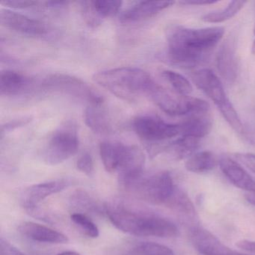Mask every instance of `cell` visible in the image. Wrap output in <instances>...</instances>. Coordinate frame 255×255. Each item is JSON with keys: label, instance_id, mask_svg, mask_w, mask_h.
Segmentation results:
<instances>
[{"label": "cell", "instance_id": "1", "mask_svg": "<svg viewBox=\"0 0 255 255\" xmlns=\"http://www.w3.org/2000/svg\"><path fill=\"white\" fill-rule=\"evenodd\" d=\"M225 34L222 26L192 29L171 26L167 31L169 59L180 66L191 68L204 62Z\"/></svg>", "mask_w": 255, "mask_h": 255}, {"label": "cell", "instance_id": "2", "mask_svg": "<svg viewBox=\"0 0 255 255\" xmlns=\"http://www.w3.org/2000/svg\"><path fill=\"white\" fill-rule=\"evenodd\" d=\"M93 80L115 96L135 102L144 95L149 96L156 83L148 73L135 67H121L100 71Z\"/></svg>", "mask_w": 255, "mask_h": 255}, {"label": "cell", "instance_id": "3", "mask_svg": "<svg viewBox=\"0 0 255 255\" xmlns=\"http://www.w3.org/2000/svg\"><path fill=\"white\" fill-rule=\"evenodd\" d=\"M107 216L117 229L130 235L171 238L179 234L175 224L160 216L133 213L124 209L109 210Z\"/></svg>", "mask_w": 255, "mask_h": 255}, {"label": "cell", "instance_id": "4", "mask_svg": "<svg viewBox=\"0 0 255 255\" xmlns=\"http://www.w3.org/2000/svg\"><path fill=\"white\" fill-rule=\"evenodd\" d=\"M192 78L195 86L214 103L228 125L236 132H243L240 118L227 97L223 84L217 75L211 70L203 68L194 72Z\"/></svg>", "mask_w": 255, "mask_h": 255}, {"label": "cell", "instance_id": "5", "mask_svg": "<svg viewBox=\"0 0 255 255\" xmlns=\"http://www.w3.org/2000/svg\"><path fill=\"white\" fill-rule=\"evenodd\" d=\"M149 97L156 105L171 116H192L209 113L210 104L200 98L171 93L156 83Z\"/></svg>", "mask_w": 255, "mask_h": 255}, {"label": "cell", "instance_id": "6", "mask_svg": "<svg viewBox=\"0 0 255 255\" xmlns=\"http://www.w3.org/2000/svg\"><path fill=\"white\" fill-rule=\"evenodd\" d=\"M131 189L147 202L168 207L177 188L169 172L160 171L149 177H141Z\"/></svg>", "mask_w": 255, "mask_h": 255}, {"label": "cell", "instance_id": "7", "mask_svg": "<svg viewBox=\"0 0 255 255\" xmlns=\"http://www.w3.org/2000/svg\"><path fill=\"white\" fill-rule=\"evenodd\" d=\"M79 147L80 140L75 127H62L49 138L43 150V159L49 165H58L75 155Z\"/></svg>", "mask_w": 255, "mask_h": 255}, {"label": "cell", "instance_id": "8", "mask_svg": "<svg viewBox=\"0 0 255 255\" xmlns=\"http://www.w3.org/2000/svg\"><path fill=\"white\" fill-rule=\"evenodd\" d=\"M44 90L70 95L87 101L89 104H102L104 99L87 83L74 76L65 74L47 75L41 83Z\"/></svg>", "mask_w": 255, "mask_h": 255}, {"label": "cell", "instance_id": "9", "mask_svg": "<svg viewBox=\"0 0 255 255\" xmlns=\"http://www.w3.org/2000/svg\"><path fill=\"white\" fill-rule=\"evenodd\" d=\"M132 127L135 134L146 142H162L180 135L178 124L167 123L155 116H137L132 121Z\"/></svg>", "mask_w": 255, "mask_h": 255}, {"label": "cell", "instance_id": "10", "mask_svg": "<svg viewBox=\"0 0 255 255\" xmlns=\"http://www.w3.org/2000/svg\"><path fill=\"white\" fill-rule=\"evenodd\" d=\"M0 23L10 30L27 36L42 37L48 32L47 25L44 22L10 8L1 9Z\"/></svg>", "mask_w": 255, "mask_h": 255}, {"label": "cell", "instance_id": "11", "mask_svg": "<svg viewBox=\"0 0 255 255\" xmlns=\"http://www.w3.org/2000/svg\"><path fill=\"white\" fill-rule=\"evenodd\" d=\"M144 155L139 147L129 145L126 156L118 171L119 182L127 189L132 186L143 177Z\"/></svg>", "mask_w": 255, "mask_h": 255}, {"label": "cell", "instance_id": "12", "mask_svg": "<svg viewBox=\"0 0 255 255\" xmlns=\"http://www.w3.org/2000/svg\"><path fill=\"white\" fill-rule=\"evenodd\" d=\"M190 240L195 249L202 255H252L230 249L211 232L200 227L190 230Z\"/></svg>", "mask_w": 255, "mask_h": 255}, {"label": "cell", "instance_id": "13", "mask_svg": "<svg viewBox=\"0 0 255 255\" xmlns=\"http://www.w3.org/2000/svg\"><path fill=\"white\" fill-rule=\"evenodd\" d=\"M218 71L228 83H234L237 77L238 62L237 58V40L229 36L221 46L216 56Z\"/></svg>", "mask_w": 255, "mask_h": 255}, {"label": "cell", "instance_id": "14", "mask_svg": "<svg viewBox=\"0 0 255 255\" xmlns=\"http://www.w3.org/2000/svg\"><path fill=\"white\" fill-rule=\"evenodd\" d=\"M69 185L70 182L66 179L51 180L32 185L27 188L22 195V204L27 210H33L43 200L53 194L62 192L68 187Z\"/></svg>", "mask_w": 255, "mask_h": 255}, {"label": "cell", "instance_id": "15", "mask_svg": "<svg viewBox=\"0 0 255 255\" xmlns=\"http://www.w3.org/2000/svg\"><path fill=\"white\" fill-rule=\"evenodd\" d=\"M219 165L222 173L234 186L247 191L249 193H255V179L238 162L225 156L219 159Z\"/></svg>", "mask_w": 255, "mask_h": 255}, {"label": "cell", "instance_id": "16", "mask_svg": "<svg viewBox=\"0 0 255 255\" xmlns=\"http://www.w3.org/2000/svg\"><path fill=\"white\" fill-rule=\"evenodd\" d=\"M19 232L29 240L50 244H66L69 239L65 234L35 222H26L20 225Z\"/></svg>", "mask_w": 255, "mask_h": 255}, {"label": "cell", "instance_id": "17", "mask_svg": "<svg viewBox=\"0 0 255 255\" xmlns=\"http://www.w3.org/2000/svg\"><path fill=\"white\" fill-rule=\"evenodd\" d=\"M171 1H144L137 2L135 5L127 9L120 17L124 23H133L154 17L163 10L174 5Z\"/></svg>", "mask_w": 255, "mask_h": 255}, {"label": "cell", "instance_id": "18", "mask_svg": "<svg viewBox=\"0 0 255 255\" xmlns=\"http://www.w3.org/2000/svg\"><path fill=\"white\" fill-rule=\"evenodd\" d=\"M33 80L24 74L11 70H5L0 74V94L14 96L24 93L33 86Z\"/></svg>", "mask_w": 255, "mask_h": 255}, {"label": "cell", "instance_id": "19", "mask_svg": "<svg viewBox=\"0 0 255 255\" xmlns=\"http://www.w3.org/2000/svg\"><path fill=\"white\" fill-rule=\"evenodd\" d=\"M129 145L119 141H104L100 144V155L104 168L110 173L118 172Z\"/></svg>", "mask_w": 255, "mask_h": 255}, {"label": "cell", "instance_id": "20", "mask_svg": "<svg viewBox=\"0 0 255 255\" xmlns=\"http://www.w3.org/2000/svg\"><path fill=\"white\" fill-rule=\"evenodd\" d=\"M178 125L180 136L191 137L198 139L208 135L213 128L210 113L192 115Z\"/></svg>", "mask_w": 255, "mask_h": 255}, {"label": "cell", "instance_id": "21", "mask_svg": "<svg viewBox=\"0 0 255 255\" xmlns=\"http://www.w3.org/2000/svg\"><path fill=\"white\" fill-rule=\"evenodd\" d=\"M102 104H89L85 110L84 119L88 128L93 132L107 134L111 131V124Z\"/></svg>", "mask_w": 255, "mask_h": 255}, {"label": "cell", "instance_id": "22", "mask_svg": "<svg viewBox=\"0 0 255 255\" xmlns=\"http://www.w3.org/2000/svg\"><path fill=\"white\" fill-rule=\"evenodd\" d=\"M219 161L213 152L203 150L189 156L185 162V167L188 171L201 174L214 169L219 165Z\"/></svg>", "mask_w": 255, "mask_h": 255}, {"label": "cell", "instance_id": "23", "mask_svg": "<svg viewBox=\"0 0 255 255\" xmlns=\"http://www.w3.org/2000/svg\"><path fill=\"white\" fill-rule=\"evenodd\" d=\"M87 4L94 20L97 23L101 24L103 19L115 16L119 12L122 8V2L114 0H101L87 2Z\"/></svg>", "mask_w": 255, "mask_h": 255}, {"label": "cell", "instance_id": "24", "mask_svg": "<svg viewBox=\"0 0 255 255\" xmlns=\"http://www.w3.org/2000/svg\"><path fill=\"white\" fill-rule=\"evenodd\" d=\"M200 146V139L191 137L180 136L167 146L166 150L176 159H183L189 158L193 153H196L197 149Z\"/></svg>", "mask_w": 255, "mask_h": 255}, {"label": "cell", "instance_id": "25", "mask_svg": "<svg viewBox=\"0 0 255 255\" xmlns=\"http://www.w3.org/2000/svg\"><path fill=\"white\" fill-rule=\"evenodd\" d=\"M246 3V1H231L226 8L204 14L201 20L205 23H223L237 15Z\"/></svg>", "mask_w": 255, "mask_h": 255}, {"label": "cell", "instance_id": "26", "mask_svg": "<svg viewBox=\"0 0 255 255\" xmlns=\"http://www.w3.org/2000/svg\"><path fill=\"white\" fill-rule=\"evenodd\" d=\"M168 207L175 210L186 219H194L196 217V211L192 201L183 191L177 189Z\"/></svg>", "mask_w": 255, "mask_h": 255}, {"label": "cell", "instance_id": "27", "mask_svg": "<svg viewBox=\"0 0 255 255\" xmlns=\"http://www.w3.org/2000/svg\"><path fill=\"white\" fill-rule=\"evenodd\" d=\"M162 76L175 91L176 93L183 96H189L193 92V87L190 82L182 74L175 71L165 70Z\"/></svg>", "mask_w": 255, "mask_h": 255}, {"label": "cell", "instance_id": "28", "mask_svg": "<svg viewBox=\"0 0 255 255\" xmlns=\"http://www.w3.org/2000/svg\"><path fill=\"white\" fill-rule=\"evenodd\" d=\"M71 220L79 227L85 235L89 238H97L99 236V229L98 226L83 213H73L71 216Z\"/></svg>", "mask_w": 255, "mask_h": 255}, {"label": "cell", "instance_id": "29", "mask_svg": "<svg viewBox=\"0 0 255 255\" xmlns=\"http://www.w3.org/2000/svg\"><path fill=\"white\" fill-rule=\"evenodd\" d=\"M140 255H175L168 246L153 242H144L137 248Z\"/></svg>", "mask_w": 255, "mask_h": 255}, {"label": "cell", "instance_id": "30", "mask_svg": "<svg viewBox=\"0 0 255 255\" xmlns=\"http://www.w3.org/2000/svg\"><path fill=\"white\" fill-rule=\"evenodd\" d=\"M77 167L79 171L86 175L91 177L94 174V161L90 153H84L79 158L77 162Z\"/></svg>", "mask_w": 255, "mask_h": 255}, {"label": "cell", "instance_id": "31", "mask_svg": "<svg viewBox=\"0 0 255 255\" xmlns=\"http://www.w3.org/2000/svg\"><path fill=\"white\" fill-rule=\"evenodd\" d=\"M234 158L239 163L246 166L255 174V154L250 153H236Z\"/></svg>", "mask_w": 255, "mask_h": 255}, {"label": "cell", "instance_id": "32", "mask_svg": "<svg viewBox=\"0 0 255 255\" xmlns=\"http://www.w3.org/2000/svg\"><path fill=\"white\" fill-rule=\"evenodd\" d=\"M39 3V2H35V1H6L2 2V5H5L10 8L25 9V8H35L38 6Z\"/></svg>", "mask_w": 255, "mask_h": 255}, {"label": "cell", "instance_id": "33", "mask_svg": "<svg viewBox=\"0 0 255 255\" xmlns=\"http://www.w3.org/2000/svg\"><path fill=\"white\" fill-rule=\"evenodd\" d=\"M1 255H26L7 242H1Z\"/></svg>", "mask_w": 255, "mask_h": 255}, {"label": "cell", "instance_id": "34", "mask_svg": "<svg viewBox=\"0 0 255 255\" xmlns=\"http://www.w3.org/2000/svg\"><path fill=\"white\" fill-rule=\"evenodd\" d=\"M237 246L240 249H243V250L255 254V241L241 240V241H239L238 243H237Z\"/></svg>", "mask_w": 255, "mask_h": 255}, {"label": "cell", "instance_id": "35", "mask_svg": "<svg viewBox=\"0 0 255 255\" xmlns=\"http://www.w3.org/2000/svg\"><path fill=\"white\" fill-rule=\"evenodd\" d=\"M28 122H29V119H23V120L14 121V122L6 124L5 126H2V134H3L4 132H6V130H11V129H14V128H17V127L23 126V125L27 124Z\"/></svg>", "mask_w": 255, "mask_h": 255}, {"label": "cell", "instance_id": "36", "mask_svg": "<svg viewBox=\"0 0 255 255\" xmlns=\"http://www.w3.org/2000/svg\"><path fill=\"white\" fill-rule=\"evenodd\" d=\"M218 1H207V0H190V1H183L180 3L183 5H208L218 3Z\"/></svg>", "mask_w": 255, "mask_h": 255}, {"label": "cell", "instance_id": "37", "mask_svg": "<svg viewBox=\"0 0 255 255\" xmlns=\"http://www.w3.org/2000/svg\"><path fill=\"white\" fill-rule=\"evenodd\" d=\"M246 200L248 202L252 204V205H255V193H249L246 195Z\"/></svg>", "mask_w": 255, "mask_h": 255}, {"label": "cell", "instance_id": "38", "mask_svg": "<svg viewBox=\"0 0 255 255\" xmlns=\"http://www.w3.org/2000/svg\"><path fill=\"white\" fill-rule=\"evenodd\" d=\"M56 255H82L80 254L77 253V252H62V253L58 254Z\"/></svg>", "mask_w": 255, "mask_h": 255}, {"label": "cell", "instance_id": "39", "mask_svg": "<svg viewBox=\"0 0 255 255\" xmlns=\"http://www.w3.org/2000/svg\"><path fill=\"white\" fill-rule=\"evenodd\" d=\"M252 52L254 55H255V39L254 41L253 44H252Z\"/></svg>", "mask_w": 255, "mask_h": 255}, {"label": "cell", "instance_id": "40", "mask_svg": "<svg viewBox=\"0 0 255 255\" xmlns=\"http://www.w3.org/2000/svg\"><path fill=\"white\" fill-rule=\"evenodd\" d=\"M254 33H255V28H254Z\"/></svg>", "mask_w": 255, "mask_h": 255}]
</instances>
